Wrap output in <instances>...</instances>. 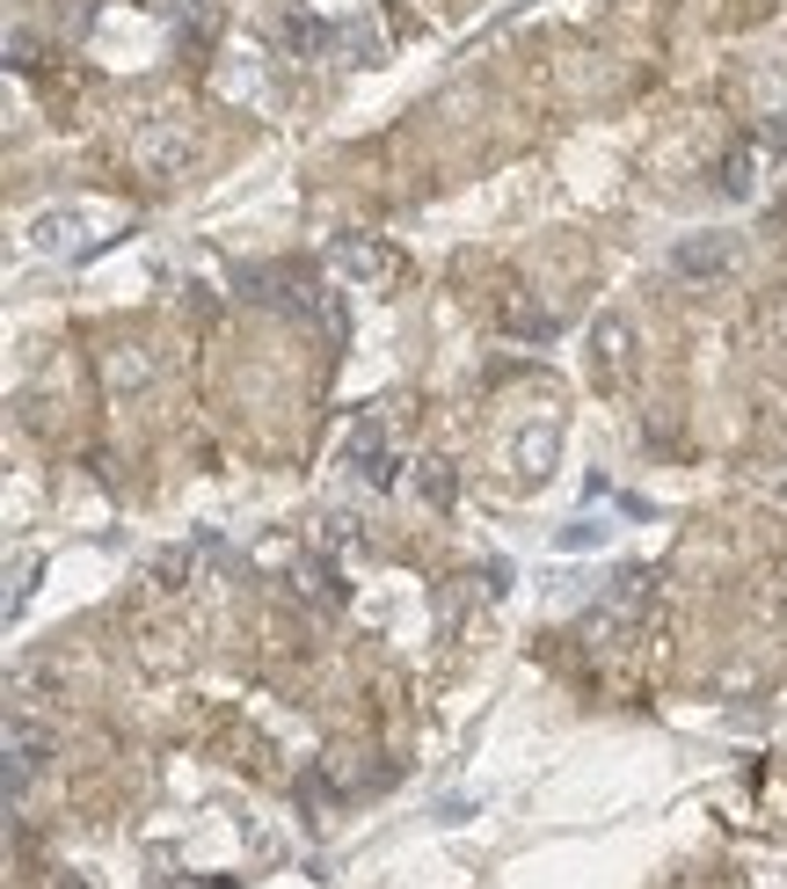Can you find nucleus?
<instances>
[{"mask_svg":"<svg viewBox=\"0 0 787 889\" xmlns=\"http://www.w3.org/2000/svg\"><path fill=\"white\" fill-rule=\"evenodd\" d=\"M453 467H431V474H423V496H431V504H453Z\"/></svg>","mask_w":787,"mask_h":889,"instance_id":"nucleus-10","label":"nucleus"},{"mask_svg":"<svg viewBox=\"0 0 787 889\" xmlns=\"http://www.w3.org/2000/svg\"><path fill=\"white\" fill-rule=\"evenodd\" d=\"M722 190H729V197H752V161H729V168H722Z\"/></svg>","mask_w":787,"mask_h":889,"instance_id":"nucleus-11","label":"nucleus"},{"mask_svg":"<svg viewBox=\"0 0 787 889\" xmlns=\"http://www.w3.org/2000/svg\"><path fill=\"white\" fill-rule=\"evenodd\" d=\"M154 350H146V343H117V350H110V358H103V386H110V394H117V402H132V394H146V386H154Z\"/></svg>","mask_w":787,"mask_h":889,"instance_id":"nucleus-4","label":"nucleus"},{"mask_svg":"<svg viewBox=\"0 0 787 889\" xmlns=\"http://www.w3.org/2000/svg\"><path fill=\"white\" fill-rule=\"evenodd\" d=\"M591 343H598V365H628V343H634V335H628V321H598V335H591Z\"/></svg>","mask_w":787,"mask_h":889,"instance_id":"nucleus-8","label":"nucleus"},{"mask_svg":"<svg viewBox=\"0 0 787 889\" xmlns=\"http://www.w3.org/2000/svg\"><path fill=\"white\" fill-rule=\"evenodd\" d=\"M671 270H679L685 285H715L736 270V234H693V241L671 248Z\"/></svg>","mask_w":787,"mask_h":889,"instance_id":"nucleus-2","label":"nucleus"},{"mask_svg":"<svg viewBox=\"0 0 787 889\" xmlns=\"http://www.w3.org/2000/svg\"><path fill=\"white\" fill-rule=\"evenodd\" d=\"M335 270H343V278H358V285H386L394 256H386V248H372V241H343V248H335Z\"/></svg>","mask_w":787,"mask_h":889,"instance_id":"nucleus-6","label":"nucleus"},{"mask_svg":"<svg viewBox=\"0 0 787 889\" xmlns=\"http://www.w3.org/2000/svg\"><path fill=\"white\" fill-rule=\"evenodd\" d=\"M22 234H30L37 256H81V248H87V211H73V205H44Z\"/></svg>","mask_w":787,"mask_h":889,"instance_id":"nucleus-3","label":"nucleus"},{"mask_svg":"<svg viewBox=\"0 0 787 889\" xmlns=\"http://www.w3.org/2000/svg\"><path fill=\"white\" fill-rule=\"evenodd\" d=\"M555 453H561V437L547 431V423H525V431H518V474H525V482H547Z\"/></svg>","mask_w":787,"mask_h":889,"instance_id":"nucleus-5","label":"nucleus"},{"mask_svg":"<svg viewBox=\"0 0 787 889\" xmlns=\"http://www.w3.org/2000/svg\"><path fill=\"white\" fill-rule=\"evenodd\" d=\"M66 889H81V882H66Z\"/></svg>","mask_w":787,"mask_h":889,"instance_id":"nucleus-12","label":"nucleus"},{"mask_svg":"<svg viewBox=\"0 0 787 889\" xmlns=\"http://www.w3.org/2000/svg\"><path fill=\"white\" fill-rule=\"evenodd\" d=\"M197 117H183V110H160V117L139 124V168L146 175H183L197 161Z\"/></svg>","mask_w":787,"mask_h":889,"instance_id":"nucleus-1","label":"nucleus"},{"mask_svg":"<svg viewBox=\"0 0 787 889\" xmlns=\"http://www.w3.org/2000/svg\"><path fill=\"white\" fill-rule=\"evenodd\" d=\"M358 474H365L372 488H394V482H402V459H394V445H386V453L372 445V453H358Z\"/></svg>","mask_w":787,"mask_h":889,"instance_id":"nucleus-9","label":"nucleus"},{"mask_svg":"<svg viewBox=\"0 0 787 889\" xmlns=\"http://www.w3.org/2000/svg\"><path fill=\"white\" fill-rule=\"evenodd\" d=\"M605 540H612V525H598V518H577V525H561V533H555L561 555H598Z\"/></svg>","mask_w":787,"mask_h":889,"instance_id":"nucleus-7","label":"nucleus"}]
</instances>
